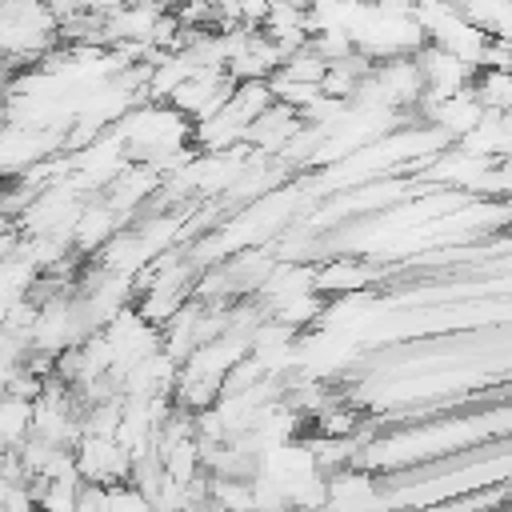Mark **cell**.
<instances>
[{
  "mask_svg": "<svg viewBox=\"0 0 512 512\" xmlns=\"http://www.w3.org/2000/svg\"><path fill=\"white\" fill-rule=\"evenodd\" d=\"M416 64H420V76H424V100L456 96V92L472 88V80H476V72H472L464 60H456L452 52H444V48H436V44H424V48L416 52ZM424 100H420V104H424Z\"/></svg>",
  "mask_w": 512,
  "mask_h": 512,
  "instance_id": "obj_3",
  "label": "cell"
},
{
  "mask_svg": "<svg viewBox=\"0 0 512 512\" xmlns=\"http://www.w3.org/2000/svg\"><path fill=\"white\" fill-rule=\"evenodd\" d=\"M420 116H424V124H432L440 136H448V140L456 144V140H464L472 128H480V120H484L488 112H484V104L476 100V92L464 88V92L444 96V100H424V104H420Z\"/></svg>",
  "mask_w": 512,
  "mask_h": 512,
  "instance_id": "obj_4",
  "label": "cell"
},
{
  "mask_svg": "<svg viewBox=\"0 0 512 512\" xmlns=\"http://www.w3.org/2000/svg\"><path fill=\"white\" fill-rule=\"evenodd\" d=\"M376 280V268L360 256H328L324 264H316V292L328 300L336 296H352V292H364L368 284Z\"/></svg>",
  "mask_w": 512,
  "mask_h": 512,
  "instance_id": "obj_6",
  "label": "cell"
},
{
  "mask_svg": "<svg viewBox=\"0 0 512 512\" xmlns=\"http://www.w3.org/2000/svg\"><path fill=\"white\" fill-rule=\"evenodd\" d=\"M480 192L488 196H512V156H500L488 164L484 180H480Z\"/></svg>",
  "mask_w": 512,
  "mask_h": 512,
  "instance_id": "obj_8",
  "label": "cell"
},
{
  "mask_svg": "<svg viewBox=\"0 0 512 512\" xmlns=\"http://www.w3.org/2000/svg\"><path fill=\"white\" fill-rule=\"evenodd\" d=\"M52 48H60L52 0H0V64H40Z\"/></svg>",
  "mask_w": 512,
  "mask_h": 512,
  "instance_id": "obj_1",
  "label": "cell"
},
{
  "mask_svg": "<svg viewBox=\"0 0 512 512\" xmlns=\"http://www.w3.org/2000/svg\"><path fill=\"white\" fill-rule=\"evenodd\" d=\"M132 464H136L132 452L116 436H80L76 444V468H80V480L88 484H104V488L128 484Z\"/></svg>",
  "mask_w": 512,
  "mask_h": 512,
  "instance_id": "obj_2",
  "label": "cell"
},
{
  "mask_svg": "<svg viewBox=\"0 0 512 512\" xmlns=\"http://www.w3.org/2000/svg\"><path fill=\"white\" fill-rule=\"evenodd\" d=\"M124 228H128V216H120L104 196H96V200L88 196L84 208H80V216H76V228H72V252H80V256L100 252Z\"/></svg>",
  "mask_w": 512,
  "mask_h": 512,
  "instance_id": "obj_5",
  "label": "cell"
},
{
  "mask_svg": "<svg viewBox=\"0 0 512 512\" xmlns=\"http://www.w3.org/2000/svg\"><path fill=\"white\" fill-rule=\"evenodd\" d=\"M472 92L484 104V112H492V116L512 112V72L508 68H480L472 80Z\"/></svg>",
  "mask_w": 512,
  "mask_h": 512,
  "instance_id": "obj_7",
  "label": "cell"
}]
</instances>
